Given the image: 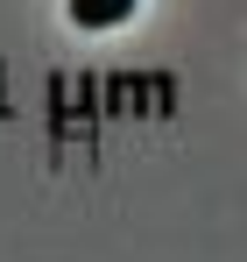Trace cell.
I'll list each match as a JSON object with an SVG mask.
<instances>
[{
    "label": "cell",
    "mask_w": 247,
    "mask_h": 262,
    "mask_svg": "<svg viewBox=\"0 0 247 262\" xmlns=\"http://www.w3.org/2000/svg\"><path fill=\"white\" fill-rule=\"evenodd\" d=\"M127 14H134V0H71V21L78 29H113Z\"/></svg>",
    "instance_id": "1"
}]
</instances>
